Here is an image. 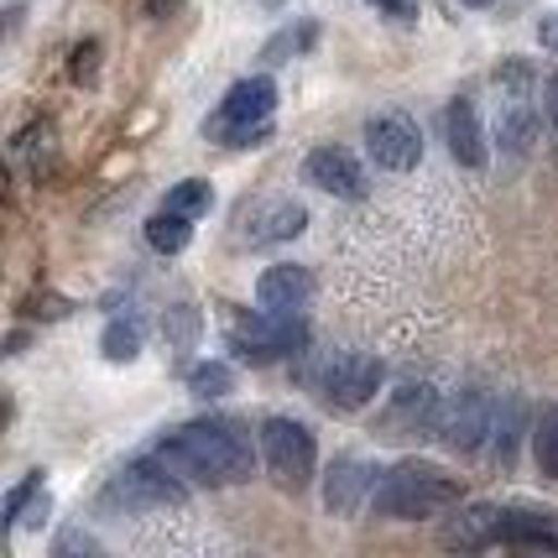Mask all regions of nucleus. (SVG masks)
Instances as JSON below:
<instances>
[{
	"instance_id": "f257e3e1",
	"label": "nucleus",
	"mask_w": 558,
	"mask_h": 558,
	"mask_svg": "<svg viewBox=\"0 0 558 558\" xmlns=\"http://www.w3.org/2000/svg\"><path fill=\"white\" fill-rule=\"evenodd\" d=\"M157 460L168 464L178 481H194V486H241L256 470L251 438L225 417H198V423L172 428L157 444Z\"/></svg>"
},
{
	"instance_id": "f03ea898",
	"label": "nucleus",
	"mask_w": 558,
	"mask_h": 558,
	"mask_svg": "<svg viewBox=\"0 0 558 558\" xmlns=\"http://www.w3.org/2000/svg\"><path fill=\"white\" fill-rule=\"evenodd\" d=\"M460 501V481L434 460H402L391 464L387 475L376 481V496H371V507L376 517H387V522H417V517H438V511H449Z\"/></svg>"
},
{
	"instance_id": "7ed1b4c3",
	"label": "nucleus",
	"mask_w": 558,
	"mask_h": 558,
	"mask_svg": "<svg viewBox=\"0 0 558 558\" xmlns=\"http://www.w3.org/2000/svg\"><path fill=\"white\" fill-rule=\"evenodd\" d=\"M271 110H277V84L267 73L230 84V95L219 99V116L204 121V136L225 146H267L271 142Z\"/></svg>"
},
{
	"instance_id": "20e7f679",
	"label": "nucleus",
	"mask_w": 558,
	"mask_h": 558,
	"mask_svg": "<svg viewBox=\"0 0 558 558\" xmlns=\"http://www.w3.org/2000/svg\"><path fill=\"white\" fill-rule=\"evenodd\" d=\"M262 464L282 490H303L318 470L314 428L298 423V417H267L262 423Z\"/></svg>"
},
{
	"instance_id": "39448f33",
	"label": "nucleus",
	"mask_w": 558,
	"mask_h": 558,
	"mask_svg": "<svg viewBox=\"0 0 558 558\" xmlns=\"http://www.w3.org/2000/svg\"><path fill=\"white\" fill-rule=\"evenodd\" d=\"M189 501V490L183 481L172 475L168 464L157 470V464H125L121 475L105 486L99 496V507L105 511H121V517H146V511H178Z\"/></svg>"
},
{
	"instance_id": "423d86ee",
	"label": "nucleus",
	"mask_w": 558,
	"mask_h": 558,
	"mask_svg": "<svg viewBox=\"0 0 558 558\" xmlns=\"http://www.w3.org/2000/svg\"><path fill=\"white\" fill-rule=\"evenodd\" d=\"M387 387V365L365 350H340L335 361H324L318 371V397L335 413H361L376 402V391Z\"/></svg>"
},
{
	"instance_id": "0eeeda50",
	"label": "nucleus",
	"mask_w": 558,
	"mask_h": 558,
	"mask_svg": "<svg viewBox=\"0 0 558 558\" xmlns=\"http://www.w3.org/2000/svg\"><path fill=\"white\" fill-rule=\"evenodd\" d=\"M496 397L481 387L460 391L449 402H438V417H434V434L449 444V449H481L486 434H496Z\"/></svg>"
},
{
	"instance_id": "6e6552de",
	"label": "nucleus",
	"mask_w": 558,
	"mask_h": 558,
	"mask_svg": "<svg viewBox=\"0 0 558 558\" xmlns=\"http://www.w3.org/2000/svg\"><path fill=\"white\" fill-rule=\"evenodd\" d=\"M235 355L245 365H271V361H292L303 344H308V329L298 318H271V314H256L251 324L235 329Z\"/></svg>"
},
{
	"instance_id": "1a4fd4ad",
	"label": "nucleus",
	"mask_w": 558,
	"mask_h": 558,
	"mask_svg": "<svg viewBox=\"0 0 558 558\" xmlns=\"http://www.w3.org/2000/svg\"><path fill=\"white\" fill-rule=\"evenodd\" d=\"M245 245H282V241H298L308 230V209L298 198H251L241 204V219H235Z\"/></svg>"
},
{
	"instance_id": "9d476101",
	"label": "nucleus",
	"mask_w": 558,
	"mask_h": 558,
	"mask_svg": "<svg viewBox=\"0 0 558 558\" xmlns=\"http://www.w3.org/2000/svg\"><path fill=\"white\" fill-rule=\"evenodd\" d=\"M303 183L318 189V194H335V198H365L371 194V178H365L361 157L350 146H314L303 157Z\"/></svg>"
},
{
	"instance_id": "9b49d317",
	"label": "nucleus",
	"mask_w": 558,
	"mask_h": 558,
	"mask_svg": "<svg viewBox=\"0 0 558 558\" xmlns=\"http://www.w3.org/2000/svg\"><path fill=\"white\" fill-rule=\"evenodd\" d=\"M365 151L387 172H413L423 162V136L408 116H371L365 121Z\"/></svg>"
},
{
	"instance_id": "f8f14e48",
	"label": "nucleus",
	"mask_w": 558,
	"mask_h": 558,
	"mask_svg": "<svg viewBox=\"0 0 558 558\" xmlns=\"http://www.w3.org/2000/svg\"><path fill=\"white\" fill-rule=\"evenodd\" d=\"M314 303V271L298 267V262H282V267H267L256 277V308L271 318H303V308Z\"/></svg>"
},
{
	"instance_id": "ddd939ff",
	"label": "nucleus",
	"mask_w": 558,
	"mask_h": 558,
	"mask_svg": "<svg viewBox=\"0 0 558 558\" xmlns=\"http://www.w3.org/2000/svg\"><path fill=\"white\" fill-rule=\"evenodd\" d=\"M376 496V470L355 454H344V460L329 464V475H324V507L335 511V517H355Z\"/></svg>"
},
{
	"instance_id": "4468645a",
	"label": "nucleus",
	"mask_w": 558,
	"mask_h": 558,
	"mask_svg": "<svg viewBox=\"0 0 558 558\" xmlns=\"http://www.w3.org/2000/svg\"><path fill=\"white\" fill-rule=\"evenodd\" d=\"M444 136H449V151H454V162L460 168H486L490 162V146H486V131H481V116H475V105L470 99H454L449 110H444Z\"/></svg>"
},
{
	"instance_id": "2eb2a0df",
	"label": "nucleus",
	"mask_w": 558,
	"mask_h": 558,
	"mask_svg": "<svg viewBox=\"0 0 558 558\" xmlns=\"http://www.w3.org/2000/svg\"><path fill=\"white\" fill-rule=\"evenodd\" d=\"M501 543L511 548H554L558 554V527H554V511L543 507H517L501 511Z\"/></svg>"
},
{
	"instance_id": "dca6fc26",
	"label": "nucleus",
	"mask_w": 558,
	"mask_h": 558,
	"mask_svg": "<svg viewBox=\"0 0 558 558\" xmlns=\"http://www.w3.org/2000/svg\"><path fill=\"white\" fill-rule=\"evenodd\" d=\"M496 142L507 151H533L537 142V110L527 95H501V110H496Z\"/></svg>"
},
{
	"instance_id": "f3484780",
	"label": "nucleus",
	"mask_w": 558,
	"mask_h": 558,
	"mask_svg": "<svg viewBox=\"0 0 558 558\" xmlns=\"http://www.w3.org/2000/svg\"><path fill=\"white\" fill-rule=\"evenodd\" d=\"M444 543L449 548H486V543H501V507H464L449 527H444Z\"/></svg>"
},
{
	"instance_id": "a211bd4d",
	"label": "nucleus",
	"mask_w": 558,
	"mask_h": 558,
	"mask_svg": "<svg viewBox=\"0 0 558 558\" xmlns=\"http://www.w3.org/2000/svg\"><path fill=\"white\" fill-rule=\"evenodd\" d=\"M194 241V215H178V209H157V215L146 219V245L157 251V256H178L183 245Z\"/></svg>"
},
{
	"instance_id": "6ab92c4d",
	"label": "nucleus",
	"mask_w": 558,
	"mask_h": 558,
	"mask_svg": "<svg viewBox=\"0 0 558 558\" xmlns=\"http://www.w3.org/2000/svg\"><path fill=\"white\" fill-rule=\"evenodd\" d=\"M48 511H52V496L43 490V475L22 481V486L5 496V522H11V527H43Z\"/></svg>"
},
{
	"instance_id": "aec40b11",
	"label": "nucleus",
	"mask_w": 558,
	"mask_h": 558,
	"mask_svg": "<svg viewBox=\"0 0 558 558\" xmlns=\"http://www.w3.org/2000/svg\"><path fill=\"white\" fill-rule=\"evenodd\" d=\"M434 417H438L434 387H402L397 391V402H391L387 423L391 428H434Z\"/></svg>"
},
{
	"instance_id": "412c9836",
	"label": "nucleus",
	"mask_w": 558,
	"mask_h": 558,
	"mask_svg": "<svg viewBox=\"0 0 558 558\" xmlns=\"http://www.w3.org/2000/svg\"><path fill=\"white\" fill-rule=\"evenodd\" d=\"M99 350H105L110 365H131L142 355V324L136 318H110L105 335H99Z\"/></svg>"
},
{
	"instance_id": "4be33fe9",
	"label": "nucleus",
	"mask_w": 558,
	"mask_h": 558,
	"mask_svg": "<svg viewBox=\"0 0 558 558\" xmlns=\"http://www.w3.org/2000/svg\"><path fill=\"white\" fill-rule=\"evenodd\" d=\"M189 391H194V397H204V402L230 397V391H235V371H230L225 361H204V365H194V371H189Z\"/></svg>"
},
{
	"instance_id": "5701e85b",
	"label": "nucleus",
	"mask_w": 558,
	"mask_h": 558,
	"mask_svg": "<svg viewBox=\"0 0 558 558\" xmlns=\"http://www.w3.org/2000/svg\"><path fill=\"white\" fill-rule=\"evenodd\" d=\"M162 335H168V344H178V350H194V344H198V308H194V303H178V308H168V318H162Z\"/></svg>"
},
{
	"instance_id": "b1692460",
	"label": "nucleus",
	"mask_w": 558,
	"mask_h": 558,
	"mask_svg": "<svg viewBox=\"0 0 558 558\" xmlns=\"http://www.w3.org/2000/svg\"><path fill=\"white\" fill-rule=\"evenodd\" d=\"M209 204H215V189L204 183V178H189V183H178L168 194V209H178V215H209Z\"/></svg>"
},
{
	"instance_id": "393cba45",
	"label": "nucleus",
	"mask_w": 558,
	"mask_h": 558,
	"mask_svg": "<svg viewBox=\"0 0 558 558\" xmlns=\"http://www.w3.org/2000/svg\"><path fill=\"white\" fill-rule=\"evenodd\" d=\"M533 460L548 481H558V413L543 417V428L533 434Z\"/></svg>"
},
{
	"instance_id": "a878e982",
	"label": "nucleus",
	"mask_w": 558,
	"mask_h": 558,
	"mask_svg": "<svg viewBox=\"0 0 558 558\" xmlns=\"http://www.w3.org/2000/svg\"><path fill=\"white\" fill-rule=\"evenodd\" d=\"M303 43H314V26H303V32H277V37H271L267 43V63H288V52H298L303 48Z\"/></svg>"
},
{
	"instance_id": "bb28decb",
	"label": "nucleus",
	"mask_w": 558,
	"mask_h": 558,
	"mask_svg": "<svg viewBox=\"0 0 558 558\" xmlns=\"http://www.w3.org/2000/svg\"><path fill=\"white\" fill-rule=\"evenodd\" d=\"M26 314H37V318H63L69 314V303H63V298H32V303H26Z\"/></svg>"
},
{
	"instance_id": "cd10ccee",
	"label": "nucleus",
	"mask_w": 558,
	"mask_h": 558,
	"mask_svg": "<svg viewBox=\"0 0 558 558\" xmlns=\"http://www.w3.org/2000/svg\"><path fill=\"white\" fill-rule=\"evenodd\" d=\"M376 11H387L397 22H417V0H371Z\"/></svg>"
},
{
	"instance_id": "c85d7f7f",
	"label": "nucleus",
	"mask_w": 558,
	"mask_h": 558,
	"mask_svg": "<svg viewBox=\"0 0 558 558\" xmlns=\"http://www.w3.org/2000/svg\"><path fill=\"white\" fill-rule=\"evenodd\" d=\"M537 43L558 58V16H543V22H537Z\"/></svg>"
},
{
	"instance_id": "c756f323",
	"label": "nucleus",
	"mask_w": 558,
	"mask_h": 558,
	"mask_svg": "<svg viewBox=\"0 0 558 558\" xmlns=\"http://www.w3.org/2000/svg\"><path fill=\"white\" fill-rule=\"evenodd\" d=\"M73 548H84V554H95L99 543L89 533H63V543H58V554H73Z\"/></svg>"
},
{
	"instance_id": "7c9ffc66",
	"label": "nucleus",
	"mask_w": 558,
	"mask_h": 558,
	"mask_svg": "<svg viewBox=\"0 0 558 558\" xmlns=\"http://www.w3.org/2000/svg\"><path fill=\"white\" fill-rule=\"evenodd\" d=\"M183 0H146V16H172Z\"/></svg>"
},
{
	"instance_id": "2f4dec72",
	"label": "nucleus",
	"mask_w": 558,
	"mask_h": 558,
	"mask_svg": "<svg viewBox=\"0 0 558 558\" xmlns=\"http://www.w3.org/2000/svg\"><path fill=\"white\" fill-rule=\"evenodd\" d=\"M548 116H554V125H558V73L548 78Z\"/></svg>"
},
{
	"instance_id": "473e14b6",
	"label": "nucleus",
	"mask_w": 558,
	"mask_h": 558,
	"mask_svg": "<svg viewBox=\"0 0 558 558\" xmlns=\"http://www.w3.org/2000/svg\"><path fill=\"white\" fill-rule=\"evenodd\" d=\"M460 5H470V11H486L490 0H460Z\"/></svg>"
}]
</instances>
